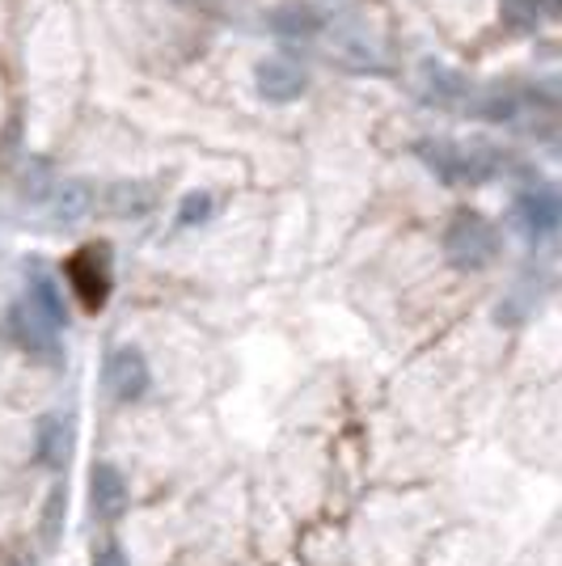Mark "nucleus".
Masks as SVG:
<instances>
[{
    "label": "nucleus",
    "instance_id": "nucleus-1",
    "mask_svg": "<svg viewBox=\"0 0 562 566\" xmlns=\"http://www.w3.org/2000/svg\"><path fill=\"white\" fill-rule=\"evenodd\" d=\"M414 153L444 187H482L495 174H503V165H507L500 149L482 144V140H440V135H432V140H419Z\"/></svg>",
    "mask_w": 562,
    "mask_h": 566
},
{
    "label": "nucleus",
    "instance_id": "nucleus-11",
    "mask_svg": "<svg viewBox=\"0 0 562 566\" xmlns=\"http://www.w3.org/2000/svg\"><path fill=\"white\" fill-rule=\"evenodd\" d=\"M94 208H97V190L85 178H68V182H56V190H51V216L60 224L85 221Z\"/></svg>",
    "mask_w": 562,
    "mask_h": 566
},
{
    "label": "nucleus",
    "instance_id": "nucleus-13",
    "mask_svg": "<svg viewBox=\"0 0 562 566\" xmlns=\"http://www.w3.org/2000/svg\"><path fill=\"white\" fill-rule=\"evenodd\" d=\"M466 115H478V119H512L520 110V97L507 85H473L461 106Z\"/></svg>",
    "mask_w": 562,
    "mask_h": 566
},
{
    "label": "nucleus",
    "instance_id": "nucleus-10",
    "mask_svg": "<svg viewBox=\"0 0 562 566\" xmlns=\"http://www.w3.org/2000/svg\"><path fill=\"white\" fill-rule=\"evenodd\" d=\"M26 305H31L34 314L43 317V321H47L51 330H63V321H68V309H63V300H60V283H56V275H51L47 267H38V262H31Z\"/></svg>",
    "mask_w": 562,
    "mask_h": 566
},
{
    "label": "nucleus",
    "instance_id": "nucleus-3",
    "mask_svg": "<svg viewBox=\"0 0 562 566\" xmlns=\"http://www.w3.org/2000/svg\"><path fill=\"white\" fill-rule=\"evenodd\" d=\"M63 275L72 283L77 300L94 314V309L106 305V296H110V250L106 246H81V250L68 258Z\"/></svg>",
    "mask_w": 562,
    "mask_h": 566
},
{
    "label": "nucleus",
    "instance_id": "nucleus-14",
    "mask_svg": "<svg viewBox=\"0 0 562 566\" xmlns=\"http://www.w3.org/2000/svg\"><path fill=\"white\" fill-rule=\"evenodd\" d=\"M153 203L156 190L149 182H110L102 194V208L110 216H144V212H153Z\"/></svg>",
    "mask_w": 562,
    "mask_h": 566
},
{
    "label": "nucleus",
    "instance_id": "nucleus-6",
    "mask_svg": "<svg viewBox=\"0 0 562 566\" xmlns=\"http://www.w3.org/2000/svg\"><path fill=\"white\" fill-rule=\"evenodd\" d=\"M559 194L550 187H529L516 194V203H512V221H516V228L529 237V241H537V237H550L554 228H559Z\"/></svg>",
    "mask_w": 562,
    "mask_h": 566
},
{
    "label": "nucleus",
    "instance_id": "nucleus-9",
    "mask_svg": "<svg viewBox=\"0 0 562 566\" xmlns=\"http://www.w3.org/2000/svg\"><path fill=\"white\" fill-rule=\"evenodd\" d=\"M473 81H466L461 72L444 68V63H423L419 68V97L432 106H466Z\"/></svg>",
    "mask_w": 562,
    "mask_h": 566
},
{
    "label": "nucleus",
    "instance_id": "nucleus-17",
    "mask_svg": "<svg viewBox=\"0 0 562 566\" xmlns=\"http://www.w3.org/2000/svg\"><path fill=\"white\" fill-rule=\"evenodd\" d=\"M212 208H216V199H212L208 190H195V194L183 199V208H178V224H183V228H190V224H203L208 216H212Z\"/></svg>",
    "mask_w": 562,
    "mask_h": 566
},
{
    "label": "nucleus",
    "instance_id": "nucleus-8",
    "mask_svg": "<svg viewBox=\"0 0 562 566\" xmlns=\"http://www.w3.org/2000/svg\"><path fill=\"white\" fill-rule=\"evenodd\" d=\"M90 507H94L97 520L115 524L127 511V477L110 461H97L90 470Z\"/></svg>",
    "mask_w": 562,
    "mask_h": 566
},
{
    "label": "nucleus",
    "instance_id": "nucleus-5",
    "mask_svg": "<svg viewBox=\"0 0 562 566\" xmlns=\"http://www.w3.org/2000/svg\"><path fill=\"white\" fill-rule=\"evenodd\" d=\"M153 385V373H149V359L136 351V346H115L106 355V389L110 398L119 402H140Z\"/></svg>",
    "mask_w": 562,
    "mask_h": 566
},
{
    "label": "nucleus",
    "instance_id": "nucleus-2",
    "mask_svg": "<svg viewBox=\"0 0 562 566\" xmlns=\"http://www.w3.org/2000/svg\"><path fill=\"white\" fill-rule=\"evenodd\" d=\"M500 253V233L495 224L478 212H457L448 228H444V258L457 267V271H482L491 267Z\"/></svg>",
    "mask_w": 562,
    "mask_h": 566
},
{
    "label": "nucleus",
    "instance_id": "nucleus-7",
    "mask_svg": "<svg viewBox=\"0 0 562 566\" xmlns=\"http://www.w3.org/2000/svg\"><path fill=\"white\" fill-rule=\"evenodd\" d=\"M254 85H258V94L267 97V102H296V97L305 94V85H309V76H305V68L292 60H280V56H271V60H258L254 63Z\"/></svg>",
    "mask_w": 562,
    "mask_h": 566
},
{
    "label": "nucleus",
    "instance_id": "nucleus-12",
    "mask_svg": "<svg viewBox=\"0 0 562 566\" xmlns=\"http://www.w3.org/2000/svg\"><path fill=\"white\" fill-rule=\"evenodd\" d=\"M267 31L283 38H313L317 31H326V13L317 4H280L267 13Z\"/></svg>",
    "mask_w": 562,
    "mask_h": 566
},
{
    "label": "nucleus",
    "instance_id": "nucleus-16",
    "mask_svg": "<svg viewBox=\"0 0 562 566\" xmlns=\"http://www.w3.org/2000/svg\"><path fill=\"white\" fill-rule=\"evenodd\" d=\"M503 4V17L512 31H532L546 13V0H500Z\"/></svg>",
    "mask_w": 562,
    "mask_h": 566
},
{
    "label": "nucleus",
    "instance_id": "nucleus-18",
    "mask_svg": "<svg viewBox=\"0 0 562 566\" xmlns=\"http://www.w3.org/2000/svg\"><path fill=\"white\" fill-rule=\"evenodd\" d=\"M94 566H127V558L115 550V545H106V550H97L94 554Z\"/></svg>",
    "mask_w": 562,
    "mask_h": 566
},
{
    "label": "nucleus",
    "instance_id": "nucleus-15",
    "mask_svg": "<svg viewBox=\"0 0 562 566\" xmlns=\"http://www.w3.org/2000/svg\"><path fill=\"white\" fill-rule=\"evenodd\" d=\"M13 334H17V343H26V351H38V355H56V346H60V330H51L31 305L13 309Z\"/></svg>",
    "mask_w": 562,
    "mask_h": 566
},
{
    "label": "nucleus",
    "instance_id": "nucleus-4",
    "mask_svg": "<svg viewBox=\"0 0 562 566\" xmlns=\"http://www.w3.org/2000/svg\"><path fill=\"white\" fill-rule=\"evenodd\" d=\"M343 68H380V38L364 17H343L330 22V47H326Z\"/></svg>",
    "mask_w": 562,
    "mask_h": 566
}]
</instances>
